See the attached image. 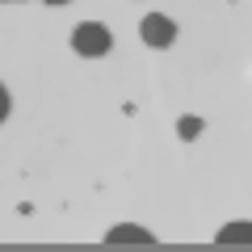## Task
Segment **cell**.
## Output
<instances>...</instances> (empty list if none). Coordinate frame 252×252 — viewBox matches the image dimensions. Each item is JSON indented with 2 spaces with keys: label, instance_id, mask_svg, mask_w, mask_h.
Masks as SVG:
<instances>
[{
  "label": "cell",
  "instance_id": "cell-1",
  "mask_svg": "<svg viewBox=\"0 0 252 252\" xmlns=\"http://www.w3.org/2000/svg\"><path fill=\"white\" fill-rule=\"evenodd\" d=\"M109 46H114V38H109V30L97 26V21H84V26L72 30V51L84 55V59H97V55H105Z\"/></svg>",
  "mask_w": 252,
  "mask_h": 252
},
{
  "label": "cell",
  "instance_id": "cell-2",
  "mask_svg": "<svg viewBox=\"0 0 252 252\" xmlns=\"http://www.w3.org/2000/svg\"><path fill=\"white\" fill-rule=\"evenodd\" d=\"M139 34H143L147 46H172V38H177V26H172V17H164V13H147L143 26H139Z\"/></svg>",
  "mask_w": 252,
  "mask_h": 252
},
{
  "label": "cell",
  "instance_id": "cell-3",
  "mask_svg": "<svg viewBox=\"0 0 252 252\" xmlns=\"http://www.w3.org/2000/svg\"><path fill=\"white\" fill-rule=\"evenodd\" d=\"M105 244H156V235H152V231H143V227L122 223V227H114V231L105 235Z\"/></svg>",
  "mask_w": 252,
  "mask_h": 252
},
{
  "label": "cell",
  "instance_id": "cell-4",
  "mask_svg": "<svg viewBox=\"0 0 252 252\" xmlns=\"http://www.w3.org/2000/svg\"><path fill=\"white\" fill-rule=\"evenodd\" d=\"M215 240L219 244H252V223H227Z\"/></svg>",
  "mask_w": 252,
  "mask_h": 252
},
{
  "label": "cell",
  "instance_id": "cell-5",
  "mask_svg": "<svg viewBox=\"0 0 252 252\" xmlns=\"http://www.w3.org/2000/svg\"><path fill=\"white\" fill-rule=\"evenodd\" d=\"M9 118V93H4V84H0V122Z\"/></svg>",
  "mask_w": 252,
  "mask_h": 252
},
{
  "label": "cell",
  "instance_id": "cell-6",
  "mask_svg": "<svg viewBox=\"0 0 252 252\" xmlns=\"http://www.w3.org/2000/svg\"><path fill=\"white\" fill-rule=\"evenodd\" d=\"M46 4H67V0H46Z\"/></svg>",
  "mask_w": 252,
  "mask_h": 252
}]
</instances>
